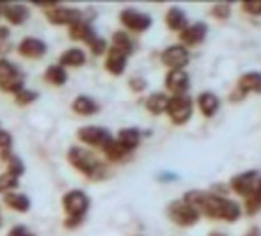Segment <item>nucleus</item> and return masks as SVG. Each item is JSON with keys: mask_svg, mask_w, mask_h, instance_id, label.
<instances>
[{"mask_svg": "<svg viewBox=\"0 0 261 236\" xmlns=\"http://www.w3.org/2000/svg\"><path fill=\"white\" fill-rule=\"evenodd\" d=\"M184 202L199 213H203L209 218H222L230 223L236 221L241 217V208L234 200L225 197L211 195L200 190L187 192L184 196Z\"/></svg>", "mask_w": 261, "mask_h": 236, "instance_id": "nucleus-1", "label": "nucleus"}, {"mask_svg": "<svg viewBox=\"0 0 261 236\" xmlns=\"http://www.w3.org/2000/svg\"><path fill=\"white\" fill-rule=\"evenodd\" d=\"M63 206H64V211L70 216L64 224L67 227H73L78 223H81L82 217L90 206V200L84 192L72 190V192L66 193L63 197Z\"/></svg>", "mask_w": 261, "mask_h": 236, "instance_id": "nucleus-2", "label": "nucleus"}, {"mask_svg": "<svg viewBox=\"0 0 261 236\" xmlns=\"http://www.w3.org/2000/svg\"><path fill=\"white\" fill-rule=\"evenodd\" d=\"M67 158H69L72 166H75L78 171L85 174L87 177H97L105 169L97 161V158L94 157L90 151L84 150V148H76V147L70 148Z\"/></svg>", "mask_w": 261, "mask_h": 236, "instance_id": "nucleus-3", "label": "nucleus"}, {"mask_svg": "<svg viewBox=\"0 0 261 236\" xmlns=\"http://www.w3.org/2000/svg\"><path fill=\"white\" fill-rule=\"evenodd\" d=\"M24 77L8 60L0 59V90L8 93H18L22 90Z\"/></svg>", "mask_w": 261, "mask_h": 236, "instance_id": "nucleus-4", "label": "nucleus"}, {"mask_svg": "<svg viewBox=\"0 0 261 236\" xmlns=\"http://www.w3.org/2000/svg\"><path fill=\"white\" fill-rule=\"evenodd\" d=\"M166 112L175 124H184L193 115V100L185 95L173 96L169 99Z\"/></svg>", "mask_w": 261, "mask_h": 236, "instance_id": "nucleus-5", "label": "nucleus"}, {"mask_svg": "<svg viewBox=\"0 0 261 236\" xmlns=\"http://www.w3.org/2000/svg\"><path fill=\"white\" fill-rule=\"evenodd\" d=\"M167 213H169V217L173 223L184 226V227L194 226L200 220V213L197 209H194L193 206L187 205L184 200L170 203Z\"/></svg>", "mask_w": 261, "mask_h": 236, "instance_id": "nucleus-6", "label": "nucleus"}, {"mask_svg": "<svg viewBox=\"0 0 261 236\" xmlns=\"http://www.w3.org/2000/svg\"><path fill=\"white\" fill-rule=\"evenodd\" d=\"M78 138L85 144H90V145H94V147H100L105 148L111 140L112 136L109 133L108 129H103V127H97V126H85V127H81L78 130Z\"/></svg>", "mask_w": 261, "mask_h": 236, "instance_id": "nucleus-7", "label": "nucleus"}, {"mask_svg": "<svg viewBox=\"0 0 261 236\" xmlns=\"http://www.w3.org/2000/svg\"><path fill=\"white\" fill-rule=\"evenodd\" d=\"M120 18L121 22H122L124 26H127V27H128L130 30H133V32H145V30L149 29L151 24H152V20H151L149 15H146V14H143V12H139V11L133 9V8L124 9V11L121 12Z\"/></svg>", "mask_w": 261, "mask_h": 236, "instance_id": "nucleus-8", "label": "nucleus"}, {"mask_svg": "<svg viewBox=\"0 0 261 236\" xmlns=\"http://www.w3.org/2000/svg\"><path fill=\"white\" fill-rule=\"evenodd\" d=\"M161 60L166 66L173 69H182L184 66L188 64L190 54L188 50L182 45H172L169 48L164 50V53L161 54Z\"/></svg>", "mask_w": 261, "mask_h": 236, "instance_id": "nucleus-9", "label": "nucleus"}, {"mask_svg": "<svg viewBox=\"0 0 261 236\" xmlns=\"http://www.w3.org/2000/svg\"><path fill=\"white\" fill-rule=\"evenodd\" d=\"M258 179L260 178H258V172L257 171L243 172V174H239V175L231 178V188L238 195L248 197L255 190V185H257Z\"/></svg>", "mask_w": 261, "mask_h": 236, "instance_id": "nucleus-10", "label": "nucleus"}, {"mask_svg": "<svg viewBox=\"0 0 261 236\" xmlns=\"http://www.w3.org/2000/svg\"><path fill=\"white\" fill-rule=\"evenodd\" d=\"M46 18L53 24H75L81 21V12L73 8H51L46 11Z\"/></svg>", "mask_w": 261, "mask_h": 236, "instance_id": "nucleus-11", "label": "nucleus"}, {"mask_svg": "<svg viewBox=\"0 0 261 236\" xmlns=\"http://www.w3.org/2000/svg\"><path fill=\"white\" fill-rule=\"evenodd\" d=\"M166 87L175 93L176 96L178 95H184L188 87H190V77L187 72H184L182 69H173L167 74L166 77Z\"/></svg>", "mask_w": 261, "mask_h": 236, "instance_id": "nucleus-12", "label": "nucleus"}, {"mask_svg": "<svg viewBox=\"0 0 261 236\" xmlns=\"http://www.w3.org/2000/svg\"><path fill=\"white\" fill-rule=\"evenodd\" d=\"M207 35V26L204 22H194L181 32V40L187 45H199Z\"/></svg>", "mask_w": 261, "mask_h": 236, "instance_id": "nucleus-13", "label": "nucleus"}, {"mask_svg": "<svg viewBox=\"0 0 261 236\" xmlns=\"http://www.w3.org/2000/svg\"><path fill=\"white\" fill-rule=\"evenodd\" d=\"M18 51L24 57L39 59L46 53V43L43 40L36 39V38H25V39L21 40Z\"/></svg>", "mask_w": 261, "mask_h": 236, "instance_id": "nucleus-14", "label": "nucleus"}, {"mask_svg": "<svg viewBox=\"0 0 261 236\" xmlns=\"http://www.w3.org/2000/svg\"><path fill=\"white\" fill-rule=\"evenodd\" d=\"M2 14L5 15V18L18 26L22 24L24 21L29 18L30 12H29V8L25 5H20V3H11V5H3L2 8Z\"/></svg>", "mask_w": 261, "mask_h": 236, "instance_id": "nucleus-15", "label": "nucleus"}, {"mask_svg": "<svg viewBox=\"0 0 261 236\" xmlns=\"http://www.w3.org/2000/svg\"><path fill=\"white\" fill-rule=\"evenodd\" d=\"M197 103H199L201 114L207 118L214 117L217 114L218 108H220V99L217 98V95H214L211 91L201 93L199 99H197Z\"/></svg>", "mask_w": 261, "mask_h": 236, "instance_id": "nucleus-16", "label": "nucleus"}, {"mask_svg": "<svg viewBox=\"0 0 261 236\" xmlns=\"http://www.w3.org/2000/svg\"><path fill=\"white\" fill-rule=\"evenodd\" d=\"M238 88L246 96L248 93L254 91V93H261V74L260 72H248L245 75H242L239 82H238Z\"/></svg>", "mask_w": 261, "mask_h": 236, "instance_id": "nucleus-17", "label": "nucleus"}, {"mask_svg": "<svg viewBox=\"0 0 261 236\" xmlns=\"http://www.w3.org/2000/svg\"><path fill=\"white\" fill-rule=\"evenodd\" d=\"M166 24L170 30H184L188 27V18L184 9L178 6H172L166 14Z\"/></svg>", "mask_w": 261, "mask_h": 236, "instance_id": "nucleus-18", "label": "nucleus"}, {"mask_svg": "<svg viewBox=\"0 0 261 236\" xmlns=\"http://www.w3.org/2000/svg\"><path fill=\"white\" fill-rule=\"evenodd\" d=\"M125 59H127V56L124 53H121L117 48L112 46L108 54V59H106V69L114 75H121L125 69Z\"/></svg>", "mask_w": 261, "mask_h": 236, "instance_id": "nucleus-19", "label": "nucleus"}, {"mask_svg": "<svg viewBox=\"0 0 261 236\" xmlns=\"http://www.w3.org/2000/svg\"><path fill=\"white\" fill-rule=\"evenodd\" d=\"M5 203L18 211V213H27L30 209V199L25 195H20V193H6L3 197Z\"/></svg>", "mask_w": 261, "mask_h": 236, "instance_id": "nucleus-20", "label": "nucleus"}, {"mask_svg": "<svg viewBox=\"0 0 261 236\" xmlns=\"http://www.w3.org/2000/svg\"><path fill=\"white\" fill-rule=\"evenodd\" d=\"M167 103H169V98L164 93H154L146 99L145 106L151 114L160 115L167 109Z\"/></svg>", "mask_w": 261, "mask_h": 236, "instance_id": "nucleus-21", "label": "nucleus"}, {"mask_svg": "<svg viewBox=\"0 0 261 236\" xmlns=\"http://www.w3.org/2000/svg\"><path fill=\"white\" fill-rule=\"evenodd\" d=\"M60 63L61 66H72V67L82 66L85 63V54L80 48H70L61 54Z\"/></svg>", "mask_w": 261, "mask_h": 236, "instance_id": "nucleus-22", "label": "nucleus"}, {"mask_svg": "<svg viewBox=\"0 0 261 236\" xmlns=\"http://www.w3.org/2000/svg\"><path fill=\"white\" fill-rule=\"evenodd\" d=\"M118 140L122 144V147H124L127 151H132V150H135V148L139 145L141 133H139L138 129H133V127H130V129H122L120 132V138H118Z\"/></svg>", "mask_w": 261, "mask_h": 236, "instance_id": "nucleus-23", "label": "nucleus"}, {"mask_svg": "<svg viewBox=\"0 0 261 236\" xmlns=\"http://www.w3.org/2000/svg\"><path fill=\"white\" fill-rule=\"evenodd\" d=\"M73 111L81 115H91L97 111V105L93 99L87 98V96H80L75 99L73 105H72Z\"/></svg>", "mask_w": 261, "mask_h": 236, "instance_id": "nucleus-24", "label": "nucleus"}, {"mask_svg": "<svg viewBox=\"0 0 261 236\" xmlns=\"http://www.w3.org/2000/svg\"><path fill=\"white\" fill-rule=\"evenodd\" d=\"M245 208H246V213L249 216H254L258 211H261V178L258 179L257 185H255V190L246 197Z\"/></svg>", "mask_w": 261, "mask_h": 236, "instance_id": "nucleus-25", "label": "nucleus"}, {"mask_svg": "<svg viewBox=\"0 0 261 236\" xmlns=\"http://www.w3.org/2000/svg\"><path fill=\"white\" fill-rule=\"evenodd\" d=\"M69 33H70V38L75 40H87L91 38V35L94 33V30L87 24V22H82V21H78V22H75V24H72L70 26V30H69Z\"/></svg>", "mask_w": 261, "mask_h": 236, "instance_id": "nucleus-26", "label": "nucleus"}, {"mask_svg": "<svg viewBox=\"0 0 261 236\" xmlns=\"http://www.w3.org/2000/svg\"><path fill=\"white\" fill-rule=\"evenodd\" d=\"M45 79L54 85H63L67 81V74L63 66H49L45 72Z\"/></svg>", "mask_w": 261, "mask_h": 236, "instance_id": "nucleus-27", "label": "nucleus"}, {"mask_svg": "<svg viewBox=\"0 0 261 236\" xmlns=\"http://www.w3.org/2000/svg\"><path fill=\"white\" fill-rule=\"evenodd\" d=\"M103 151L106 153V156L109 157V160H112V161L121 160V158L124 157L125 153H128V151L122 147V144H121L118 139H117V140L112 139V140L103 148Z\"/></svg>", "mask_w": 261, "mask_h": 236, "instance_id": "nucleus-28", "label": "nucleus"}, {"mask_svg": "<svg viewBox=\"0 0 261 236\" xmlns=\"http://www.w3.org/2000/svg\"><path fill=\"white\" fill-rule=\"evenodd\" d=\"M112 42H114V48H117L118 51L124 53L125 56H128L132 53V42L128 39V36L124 32H117L112 36Z\"/></svg>", "mask_w": 261, "mask_h": 236, "instance_id": "nucleus-29", "label": "nucleus"}, {"mask_svg": "<svg viewBox=\"0 0 261 236\" xmlns=\"http://www.w3.org/2000/svg\"><path fill=\"white\" fill-rule=\"evenodd\" d=\"M8 172L17 178L24 174V163L21 161L20 157L11 156L8 158Z\"/></svg>", "mask_w": 261, "mask_h": 236, "instance_id": "nucleus-30", "label": "nucleus"}, {"mask_svg": "<svg viewBox=\"0 0 261 236\" xmlns=\"http://www.w3.org/2000/svg\"><path fill=\"white\" fill-rule=\"evenodd\" d=\"M18 187V178L11 175L9 172L0 175V193L2 192H8V190H12Z\"/></svg>", "mask_w": 261, "mask_h": 236, "instance_id": "nucleus-31", "label": "nucleus"}, {"mask_svg": "<svg viewBox=\"0 0 261 236\" xmlns=\"http://www.w3.org/2000/svg\"><path fill=\"white\" fill-rule=\"evenodd\" d=\"M87 43L91 46V51H93L96 56H100V54H103V51L106 50V42H105V39L99 38L96 33L91 35V38L87 40Z\"/></svg>", "mask_w": 261, "mask_h": 236, "instance_id": "nucleus-32", "label": "nucleus"}, {"mask_svg": "<svg viewBox=\"0 0 261 236\" xmlns=\"http://www.w3.org/2000/svg\"><path fill=\"white\" fill-rule=\"evenodd\" d=\"M38 99V93L36 91H32V90H21L15 95V102L18 105H29L32 102H35Z\"/></svg>", "mask_w": 261, "mask_h": 236, "instance_id": "nucleus-33", "label": "nucleus"}, {"mask_svg": "<svg viewBox=\"0 0 261 236\" xmlns=\"http://www.w3.org/2000/svg\"><path fill=\"white\" fill-rule=\"evenodd\" d=\"M230 12H231V9H230V5H227V3H217V5L211 9V14H212L215 18H218V20H225V18H228V17H230Z\"/></svg>", "mask_w": 261, "mask_h": 236, "instance_id": "nucleus-34", "label": "nucleus"}, {"mask_svg": "<svg viewBox=\"0 0 261 236\" xmlns=\"http://www.w3.org/2000/svg\"><path fill=\"white\" fill-rule=\"evenodd\" d=\"M242 9L251 15H261V0H251V2H243Z\"/></svg>", "mask_w": 261, "mask_h": 236, "instance_id": "nucleus-35", "label": "nucleus"}, {"mask_svg": "<svg viewBox=\"0 0 261 236\" xmlns=\"http://www.w3.org/2000/svg\"><path fill=\"white\" fill-rule=\"evenodd\" d=\"M128 84H130L132 90H135V91H143V90L146 88V81L143 78H139V77L132 78Z\"/></svg>", "mask_w": 261, "mask_h": 236, "instance_id": "nucleus-36", "label": "nucleus"}, {"mask_svg": "<svg viewBox=\"0 0 261 236\" xmlns=\"http://www.w3.org/2000/svg\"><path fill=\"white\" fill-rule=\"evenodd\" d=\"M11 144H12V136H11V133L0 129V148L8 150Z\"/></svg>", "mask_w": 261, "mask_h": 236, "instance_id": "nucleus-37", "label": "nucleus"}, {"mask_svg": "<svg viewBox=\"0 0 261 236\" xmlns=\"http://www.w3.org/2000/svg\"><path fill=\"white\" fill-rule=\"evenodd\" d=\"M8 236H35L32 232H29L27 230V227H24V226H15V227H12V230L8 233Z\"/></svg>", "mask_w": 261, "mask_h": 236, "instance_id": "nucleus-38", "label": "nucleus"}, {"mask_svg": "<svg viewBox=\"0 0 261 236\" xmlns=\"http://www.w3.org/2000/svg\"><path fill=\"white\" fill-rule=\"evenodd\" d=\"M9 29L6 26H0V40H6L9 38Z\"/></svg>", "mask_w": 261, "mask_h": 236, "instance_id": "nucleus-39", "label": "nucleus"}, {"mask_svg": "<svg viewBox=\"0 0 261 236\" xmlns=\"http://www.w3.org/2000/svg\"><path fill=\"white\" fill-rule=\"evenodd\" d=\"M246 236H261V232L258 227H252L251 230H249V233Z\"/></svg>", "mask_w": 261, "mask_h": 236, "instance_id": "nucleus-40", "label": "nucleus"}, {"mask_svg": "<svg viewBox=\"0 0 261 236\" xmlns=\"http://www.w3.org/2000/svg\"><path fill=\"white\" fill-rule=\"evenodd\" d=\"M209 236H225L224 233H221V232H212Z\"/></svg>", "mask_w": 261, "mask_h": 236, "instance_id": "nucleus-41", "label": "nucleus"}, {"mask_svg": "<svg viewBox=\"0 0 261 236\" xmlns=\"http://www.w3.org/2000/svg\"><path fill=\"white\" fill-rule=\"evenodd\" d=\"M2 8H3V6H2V5H0V14H2Z\"/></svg>", "mask_w": 261, "mask_h": 236, "instance_id": "nucleus-42", "label": "nucleus"}, {"mask_svg": "<svg viewBox=\"0 0 261 236\" xmlns=\"http://www.w3.org/2000/svg\"><path fill=\"white\" fill-rule=\"evenodd\" d=\"M0 226H2V218H0Z\"/></svg>", "mask_w": 261, "mask_h": 236, "instance_id": "nucleus-43", "label": "nucleus"}]
</instances>
